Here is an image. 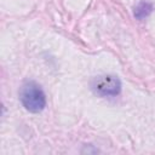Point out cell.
<instances>
[{"label": "cell", "instance_id": "1", "mask_svg": "<svg viewBox=\"0 0 155 155\" xmlns=\"http://www.w3.org/2000/svg\"><path fill=\"white\" fill-rule=\"evenodd\" d=\"M19 98L23 107L30 113H40L46 107V96L35 81H28L21 87Z\"/></svg>", "mask_w": 155, "mask_h": 155}, {"label": "cell", "instance_id": "2", "mask_svg": "<svg viewBox=\"0 0 155 155\" xmlns=\"http://www.w3.org/2000/svg\"><path fill=\"white\" fill-rule=\"evenodd\" d=\"M91 88L101 97H116L121 92V81L115 75H99L92 80Z\"/></svg>", "mask_w": 155, "mask_h": 155}, {"label": "cell", "instance_id": "3", "mask_svg": "<svg viewBox=\"0 0 155 155\" xmlns=\"http://www.w3.org/2000/svg\"><path fill=\"white\" fill-rule=\"evenodd\" d=\"M153 12V5L149 1L142 0L137 4V6L134 7L133 15L137 19H144L145 17H148L150 13Z\"/></svg>", "mask_w": 155, "mask_h": 155}]
</instances>
